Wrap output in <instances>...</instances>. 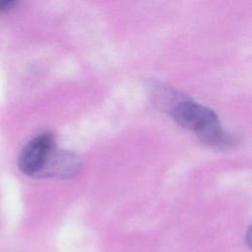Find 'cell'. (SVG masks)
<instances>
[{"label":"cell","mask_w":252,"mask_h":252,"mask_svg":"<svg viewBox=\"0 0 252 252\" xmlns=\"http://www.w3.org/2000/svg\"><path fill=\"white\" fill-rule=\"evenodd\" d=\"M81 168V160L77 155L66 150L53 149L39 177L71 178Z\"/></svg>","instance_id":"cell-3"},{"label":"cell","mask_w":252,"mask_h":252,"mask_svg":"<svg viewBox=\"0 0 252 252\" xmlns=\"http://www.w3.org/2000/svg\"><path fill=\"white\" fill-rule=\"evenodd\" d=\"M54 148L52 134L43 133L34 137L24 147L20 154V169L29 176L39 177Z\"/></svg>","instance_id":"cell-2"},{"label":"cell","mask_w":252,"mask_h":252,"mask_svg":"<svg viewBox=\"0 0 252 252\" xmlns=\"http://www.w3.org/2000/svg\"><path fill=\"white\" fill-rule=\"evenodd\" d=\"M15 4L16 2L12 0H0V13L10 11L15 6Z\"/></svg>","instance_id":"cell-4"},{"label":"cell","mask_w":252,"mask_h":252,"mask_svg":"<svg viewBox=\"0 0 252 252\" xmlns=\"http://www.w3.org/2000/svg\"><path fill=\"white\" fill-rule=\"evenodd\" d=\"M181 126L192 130L204 143L216 147H229L234 143L232 136L225 133L217 114L207 106L183 98L169 111Z\"/></svg>","instance_id":"cell-1"}]
</instances>
